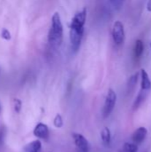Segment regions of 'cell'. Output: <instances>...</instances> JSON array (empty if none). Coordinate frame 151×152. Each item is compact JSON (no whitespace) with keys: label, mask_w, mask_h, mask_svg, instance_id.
I'll use <instances>...</instances> for the list:
<instances>
[{"label":"cell","mask_w":151,"mask_h":152,"mask_svg":"<svg viewBox=\"0 0 151 152\" xmlns=\"http://www.w3.org/2000/svg\"><path fill=\"white\" fill-rule=\"evenodd\" d=\"M63 38V27L60 14L54 12L52 17V26L48 34V41L53 47H59L62 43Z\"/></svg>","instance_id":"6da1fadb"},{"label":"cell","mask_w":151,"mask_h":152,"mask_svg":"<svg viewBox=\"0 0 151 152\" xmlns=\"http://www.w3.org/2000/svg\"><path fill=\"white\" fill-rule=\"evenodd\" d=\"M116 102H117V94L115 93L114 90L109 89L106 99H105V102L103 105V109H102L103 118H107L109 117V115L112 113L116 106Z\"/></svg>","instance_id":"7a4b0ae2"},{"label":"cell","mask_w":151,"mask_h":152,"mask_svg":"<svg viewBox=\"0 0 151 152\" xmlns=\"http://www.w3.org/2000/svg\"><path fill=\"white\" fill-rule=\"evenodd\" d=\"M86 13H87L86 8H84L82 11L77 12L71 20L70 28L84 31V29H85L84 27H85V20H86Z\"/></svg>","instance_id":"3957f363"},{"label":"cell","mask_w":151,"mask_h":152,"mask_svg":"<svg viewBox=\"0 0 151 152\" xmlns=\"http://www.w3.org/2000/svg\"><path fill=\"white\" fill-rule=\"evenodd\" d=\"M112 37L116 45L123 44L125 40V28L121 21L117 20L114 23L112 28Z\"/></svg>","instance_id":"277c9868"},{"label":"cell","mask_w":151,"mask_h":152,"mask_svg":"<svg viewBox=\"0 0 151 152\" xmlns=\"http://www.w3.org/2000/svg\"><path fill=\"white\" fill-rule=\"evenodd\" d=\"M72 136H73V140H74L77 152H88L89 151L88 142L82 134L74 133Z\"/></svg>","instance_id":"5b68a950"},{"label":"cell","mask_w":151,"mask_h":152,"mask_svg":"<svg viewBox=\"0 0 151 152\" xmlns=\"http://www.w3.org/2000/svg\"><path fill=\"white\" fill-rule=\"evenodd\" d=\"M34 135L38 139L47 140L49 138V128L44 123H38L33 131Z\"/></svg>","instance_id":"8992f818"},{"label":"cell","mask_w":151,"mask_h":152,"mask_svg":"<svg viewBox=\"0 0 151 152\" xmlns=\"http://www.w3.org/2000/svg\"><path fill=\"white\" fill-rule=\"evenodd\" d=\"M148 134V130L147 128L142 126V127H139L138 129H136L132 136V139H133V143H135L136 145L138 144H141L144 142V140L146 139V136Z\"/></svg>","instance_id":"52a82bcc"},{"label":"cell","mask_w":151,"mask_h":152,"mask_svg":"<svg viewBox=\"0 0 151 152\" xmlns=\"http://www.w3.org/2000/svg\"><path fill=\"white\" fill-rule=\"evenodd\" d=\"M141 78H142V82H141L142 90L149 92L151 89V81L150 79V77H149L148 73L143 69L141 70Z\"/></svg>","instance_id":"ba28073f"},{"label":"cell","mask_w":151,"mask_h":152,"mask_svg":"<svg viewBox=\"0 0 151 152\" xmlns=\"http://www.w3.org/2000/svg\"><path fill=\"white\" fill-rule=\"evenodd\" d=\"M26 152H42V143L39 140H36L26 145L24 148Z\"/></svg>","instance_id":"9c48e42d"},{"label":"cell","mask_w":151,"mask_h":152,"mask_svg":"<svg viewBox=\"0 0 151 152\" xmlns=\"http://www.w3.org/2000/svg\"><path fill=\"white\" fill-rule=\"evenodd\" d=\"M101 137L102 140V142L105 145H109L111 142V133L109 127H104L102 131L101 132Z\"/></svg>","instance_id":"30bf717a"},{"label":"cell","mask_w":151,"mask_h":152,"mask_svg":"<svg viewBox=\"0 0 151 152\" xmlns=\"http://www.w3.org/2000/svg\"><path fill=\"white\" fill-rule=\"evenodd\" d=\"M143 51H144V45H143V42L140 39H138L136 42H135V45H134V56L135 58H140L142 53H143Z\"/></svg>","instance_id":"8fae6325"},{"label":"cell","mask_w":151,"mask_h":152,"mask_svg":"<svg viewBox=\"0 0 151 152\" xmlns=\"http://www.w3.org/2000/svg\"><path fill=\"white\" fill-rule=\"evenodd\" d=\"M147 95H148V91L142 90V91L139 93V94H138V96H137V98H136V100H135V102H134V103H133V109H134V110H137V109L139 108V106H140L142 103H143V102H144V100L146 99Z\"/></svg>","instance_id":"7c38bea8"},{"label":"cell","mask_w":151,"mask_h":152,"mask_svg":"<svg viewBox=\"0 0 151 152\" xmlns=\"http://www.w3.org/2000/svg\"><path fill=\"white\" fill-rule=\"evenodd\" d=\"M137 151H138V147L135 143L126 142L124 144L120 152H137Z\"/></svg>","instance_id":"4fadbf2b"},{"label":"cell","mask_w":151,"mask_h":152,"mask_svg":"<svg viewBox=\"0 0 151 152\" xmlns=\"http://www.w3.org/2000/svg\"><path fill=\"white\" fill-rule=\"evenodd\" d=\"M138 76H139V74L136 73V74H134L133 76H132V77H130L129 82H128V88H129V89L133 90V89L134 88V86H136L137 81H138Z\"/></svg>","instance_id":"5bb4252c"},{"label":"cell","mask_w":151,"mask_h":152,"mask_svg":"<svg viewBox=\"0 0 151 152\" xmlns=\"http://www.w3.org/2000/svg\"><path fill=\"white\" fill-rule=\"evenodd\" d=\"M53 125H54L55 127H58V128L62 127V126H63V119H62V117L60 114H57L55 116L54 120H53Z\"/></svg>","instance_id":"9a60e30c"},{"label":"cell","mask_w":151,"mask_h":152,"mask_svg":"<svg viewBox=\"0 0 151 152\" xmlns=\"http://www.w3.org/2000/svg\"><path fill=\"white\" fill-rule=\"evenodd\" d=\"M21 109V101L19 99H15L14 100V110L16 112H20Z\"/></svg>","instance_id":"2e32d148"},{"label":"cell","mask_w":151,"mask_h":152,"mask_svg":"<svg viewBox=\"0 0 151 152\" xmlns=\"http://www.w3.org/2000/svg\"><path fill=\"white\" fill-rule=\"evenodd\" d=\"M1 36H2V37L4 39H6V40H9L11 38V34H10V32L6 28H3L2 33H1Z\"/></svg>","instance_id":"e0dca14e"},{"label":"cell","mask_w":151,"mask_h":152,"mask_svg":"<svg viewBox=\"0 0 151 152\" xmlns=\"http://www.w3.org/2000/svg\"><path fill=\"white\" fill-rule=\"evenodd\" d=\"M4 137V127H0V147L3 143Z\"/></svg>","instance_id":"ac0fdd59"},{"label":"cell","mask_w":151,"mask_h":152,"mask_svg":"<svg viewBox=\"0 0 151 152\" xmlns=\"http://www.w3.org/2000/svg\"><path fill=\"white\" fill-rule=\"evenodd\" d=\"M112 1L114 3V5L117 6V8H119L122 5V4H123V0H112Z\"/></svg>","instance_id":"d6986e66"},{"label":"cell","mask_w":151,"mask_h":152,"mask_svg":"<svg viewBox=\"0 0 151 152\" xmlns=\"http://www.w3.org/2000/svg\"><path fill=\"white\" fill-rule=\"evenodd\" d=\"M147 8H148V11H149V12H151V0H149V1H148Z\"/></svg>","instance_id":"ffe728a7"},{"label":"cell","mask_w":151,"mask_h":152,"mask_svg":"<svg viewBox=\"0 0 151 152\" xmlns=\"http://www.w3.org/2000/svg\"><path fill=\"white\" fill-rule=\"evenodd\" d=\"M150 48H151V43H150Z\"/></svg>","instance_id":"44dd1931"},{"label":"cell","mask_w":151,"mask_h":152,"mask_svg":"<svg viewBox=\"0 0 151 152\" xmlns=\"http://www.w3.org/2000/svg\"><path fill=\"white\" fill-rule=\"evenodd\" d=\"M0 110H1V108H0Z\"/></svg>","instance_id":"7402d4cb"}]
</instances>
